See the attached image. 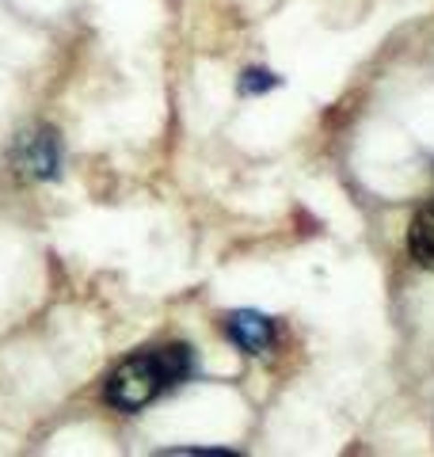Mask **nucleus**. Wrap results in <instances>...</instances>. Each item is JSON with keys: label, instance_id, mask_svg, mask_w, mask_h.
<instances>
[{"label": "nucleus", "instance_id": "obj_2", "mask_svg": "<svg viewBox=\"0 0 434 457\" xmlns=\"http://www.w3.org/2000/svg\"><path fill=\"white\" fill-rule=\"evenodd\" d=\"M225 332L244 354H263L274 343V324L263 317V312H248V309L233 312V317L225 320Z\"/></svg>", "mask_w": 434, "mask_h": 457}, {"label": "nucleus", "instance_id": "obj_3", "mask_svg": "<svg viewBox=\"0 0 434 457\" xmlns=\"http://www.w3.org/2000/svg\"><path fill=\"white\" fill-rule=\"evenodd\" d=\"M20 164L31 171L38 179H50L57 176V137L50 130H38L23 141V153H20Z\"/></svg>", "mask_w": 434, "mask_h": 457}, {"label": "nucleus", "instance_id": "obj_1", "mask_svg": "<svg viewBox=\"0 0 434 457\" xmlns=\"http://www.w3.org/2000/svg\"><path fill=\"white\" fill-rule=\"evenodd\" d=\"M191 374H195V359L187 343H168V347L134 354L107 378V404L119 411H138L153 404L161 393L183 385Z\"/></svg>", "mask_w": 434, "mask_h": 457}, {"label": "nucleus", "instance_id": "obj_5", "mask_svg": "<svg viewBox=\"0 0 434 457\" xmlns=\"http://www.w3.org/2000/svg\"><path fill=\"white\" fill-rule=\"evenodd\" d=\"M274 84H279V77H274V73H267V69H248V73H244V80H240V92H244V96L271 92Z\"/></svg>", "mask_w": 434, "mask_h": 457}, {"label": "nucleus", "instance_id": "obj_4", "mask_svg": "<svg viewBox=\"0 0 434 457\" xmlns=\"http://www.w3.org/2000/svg\"><path fill=\"white\" fill-rule=\"evenodd\" d=\"M408 248H412V260L419 267L434 270V203H427L415 213V221L408 228Z\"/></svg>", "mask_w": 434, "mask_h": 457}]
</instances>
